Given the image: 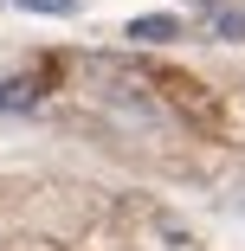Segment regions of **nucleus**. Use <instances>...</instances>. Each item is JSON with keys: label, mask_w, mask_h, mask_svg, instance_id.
<instances>
[{"label": "nucleus", "mask_w": 245, "mask_h": 251, "mask_svg": "<svg viewBox=\"0 0 245 251\" xmlns=\"http://www.w3.org/2000/svg\"><path fill=\"white\" fill-rule=\"evenodd\" d=\"M213 32H219V39H245V7H226V13L213 20Z\"/></svg>", "instance_id": "obj_3"}, {"label": "nucleus", "mask_w": 245, "mask_h": 251, "mask_svg": "<svg viewBox=\"0 0 245 251\" xmlns=\"http://www.w3.org/2000/svg\"><path fill=\"white\" fill-rule=\"evenodd\" d=\"M13 7H26V13H45V20H71V13H78V0H13Z\"/></svg>", "instance_id": "obj_2"}, {"label": "nucleus", "mask_w": 245, "mask_h": 251, "mask_svg": "<svg viewBox=\"0 0 245 251\" xmlns=\"http://www.w3.org/2000/svg\"><path fill=\"white\" fill-rule=\"evenodd\" d=\"M129 39L136 45H174L181 39V20L174 13H142V20H129Z\"/></svg>", "instance_id": "obj_1"}, {"label": "nucleus", "mask_w": 245, "mask_h": 251, "mask_svg": "<svg viewBox=\"0 0 245 251\" xmlns=\"http://www.w3.org/2000/svg\"><path fill=\"white\" fill-rule=\"evenodd\" d=\"M0 110H26V84H20V77L0 84Z\"/></svg>", "instance_id": "obj_4"}]
</instances>
